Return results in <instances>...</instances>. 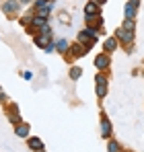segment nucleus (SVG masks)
I'll list each match as a JSON object with an SVG mask.
<instances>
[{
    "label": "nucleus",
    "mask_w": 144,
    "mask_h": 152,
    "mask_svg": "<svg viewBox=\"0 0 144 152\" xmlns=\"http://www.w3.org/2000/svg\"><path fill=\"white\" fill-rule=\"evenodd\" d=\"M101 136L103 138H111V124H109V119L105 115L101 117Z\"/></svg>",
    "instance_id": "39448f33"
},
{
    "label": "nucleus",
    "mask_w": 144,
    "mask_h": 152,
    "mask_svg": "<svg viewBox=\"0 0 144 152\" xmlns=\"http://www.w3.org/2000/svg\"><path fill=\"white\" fill-rule=\"evenodd\" d=\"M115 48H118V41H115L113 37H109V39L105 41V51L109 53V51H113V50H115Z\"/></svg>",
    "instance_id": "9b49d317"
},
{
    "label": "nucleus",
    "mask_w": 144,
    "mask_h": 152,
    "mask_svg": "<svg viewBox=\"0 0 144 152\" xmlns=\"http://www.w3.org/2000/svg\"><path fill=\"white\" fill-rule=\"evenodd\" d=\"M41 35H46V37H49V35H51V29H49V25H43V27H41Z\"/></svg>",
    "instance_id": "a211bd4d"
},
{
    "label": "nucleus",
    "mask_w": 144,
    "mask_h": 152,
    "mask_svg": "<svg viewBox=\"0 0 144 152\" xmlns=\"http://www.w3.org/2000/svg\"><path fill=\"white\" fill-rule=\"evenodd\" d=\"M70 51H72V56H74V58H80V56H84V50H82V45H80V43L72 45Z\"/></svg>",
    "instance_id": "9d476101"
},
{
    "label": "nucleus",
    "mask_w": 144,
    "mask_h": 152,
    "mask_svg": "<svg viewBox=\"0 0 144 152\" xmlns=\"http://www.w3.org/2000/svg\"><path fill=\"white\" fill-rule=\"evenodd\" d=\"M49 43H51V37H46V35H39V37L35 39V45H39V48H43V50L48 48Z\"/></svg>",
    "instance_id": "6e6552de"
},
{
    "label": "nucleus",
    "mask_w": 144,
    "mask_h": 152,
    "mask_svg": "<svg viewBox=\"0 0 144 152\" xmlns=\"http://www.w3.org/2000/svg\"><path fill=\"white\" fill-rule=\"evenodd\" d=\"M130 2H132L134 6H138V4H140V0H130Z\"/></svg>",
    "instance_id": "412c9836"
},
{
    "label": "nucleus",
    "mask_w": 144,
    "mask_h": 152,
    "mask_svg": "<svg viewBox=\"0 0 144 152\" xmlns=\"http://www.w3.org/2000/svg\"><path fill=\"white\" fill-rule=\"evenodd\" d=\"M107 152H120V144H118V142H113V140H111V142H109V144H107Z\"/></svg>",
    "instance_id": "2eb2a0df"
},
{
    "label": "nucleus",
    "mask_w": 144,
    "mask_h": 152,
    "mask_svg": "<svg viewBox=\"0 0 144 152\" xmlns=\"http://www.w3.org/2000/svg\"><path fill=\"white\" fill-rule=\"evenodd\" d=\"M19 8H21V4H19L17 0H6V2L2 4V10H4L6 15H15V12H19Z\"/></svg>",
    "instance_id": "f03ea898"
},
{
    "label": "nucleus",
    "mask_w": 144,
    "mask_h": 152,
    "mask_svg": "<svg viewBox=\"0 0 144 152\" xmlns=\"http://www.w3.org/2000/svg\"><path fill=\"white\" fill-rule=\"evenodd\" d=\"M15 132H17V136H21V138H25V136H29V126H27V124H19Z\"/></svg>",
    "instance_id": "1a4fd4ad"
},
{
    "label": "nucleus",
    "mask_w": 144,
    "mask_h": 152,
    "mask_svg": "<svg viewBox=\"0 0 144 152\" xmlns=\"http://www.w3.org/2000/svg\"><path fill=\"white\" fill-rule=\"evenodd\" d=\"M56 50L64 53V51L68 50V41H66V39H58V43H56Z\"/></svg>",
    "instance_id": "ddd939ff"
},
{
    "label": "nucleus",
    "mask_w": 144,
    "mask_h": 152,
    "mask_svg": "<svg viewBox=\"0 0 144 152\" xmlns=\"http://www.w3.org/2000/svg\"><path fill=\"white\" fill-rule=\"evenodd\" d=\"M115 37H120L121 43H132V39H134V31H126V29H118L115 31Z\"/></svg>",
    "instance_id": "7ed1b4c3"
},
{
    "label": "nucleus",
    "mask_w": 144,
    "mask_h": 152,
    "mask_svg": "<svg viewBox=\"0 0 144 152\" xmlns=\"http://www.w3.org/2000/svg\"><path fill=\"white\" fill-rule=\"evenodd\" d=\"M39 152H43V150H39Z\"/></svg>",
    "instance_id": "b1692460"
},
{
    "label": "nucleus",
    "mask_w": 144,
    "mask_h": 152,
    "mask_svg": "<svg viewBox=\"0 0 144 152\" xmlns=\"http://www.w3.org/2000/svg\"><path fill=\"white\" fill-rule=\"evenodd\" d=\"M80 74H82V72H80V68H72V70H70V78H72V80L80 78Z\"/></svg>",
    "instance_id": "f3484780"
},
{
    "label": "nucleus",
    "mask_w": 144,
    "mask_h": 152,
    "mask_svg": "<svg viewBox=\"0 0 144 152\" xmlns=\"http://www.w3.org/2000/svg\"><path fill=\"white\" fill-rule=\"evenodd\" d=\"M33 25H35V27H39V29H41L43 25H48V23H46V19H43V17H35V19H33Z\"/></svg>",
    "instance_id": "dca6fc26"
},
{
    "label": "nucleus",
    "mask_w": 144,
    "mask_h": 152,
    "mask_svg": "<svg viewBox=\"0 0 144 152\" xmlns=\"http://www.w3.org/2000/svg\"><path fill=\"white\" fill-rule=\"evenodd\" d=\"M29 146H31L33 150H35V148H37V150H43V144H41L39 138H31V140H29Z\"/></svg>",
    "instance_id": "f8f14e48"
},
{
    "label": "nucleus",
    "mask_w": 144,
    "mask_h": 152,
    "mask_svg": "<svg viewBox=\"0 0 144 152\" xmlns=\"http://www.w3.org/2000/svg\"><path fill=\"white\" fill-rule=\"evenodd\" d=\"M95 66L99 68V70L107 68V66H109V56H107V53H101V56H97V58H95Z\"/></svg>",
    "instance_id": "423d86ee"
},
{
    "label": "nucleus",
    "mask_w": 144,
    "mask_h": 152,
    "mask_svg": "<svg viewBox=\"0 0 144 152\" xmlns=\"http://www.w3.org/2000/svg\"><path fill=\"white\" fill-rule=\"evenodd\" d=\"M17 2H19V4H27L29 0H17Z\"/></svg>",
    "instance_id": "4be33fe9"
},
{
    "label": "nucleus",
    "mask_w": 144,
    "mask_h": 152,
    "mask_svg": "<svg viewBox=\"0 0 144 152\" xmlns=\"http://www.w3.org/2000/svg\"><path fill=\"white\" fill-rule=\"evenodd\" d=\"M29 21H33V19H29V17H23V19H21V25H29Z\"/></svg>",
    "instance_id": "aec40b11"
},
{
    "label": "nucleus",
    "mask_w": 144,
    "mask_h": 152,
    "mask_svg": "<svg viewBox=\"0 0 144 152\" xmlns=\"http://www.w3.org/2000/svg\"><path fill=\"white\" fill-rule=\"evenodd\" d=\"M84 15L87 17H97L99 15V4H97L95 0H91V2L84 4Z\"/></svg>",
    "instance_id": "20e7f679"
},
{
    "label": "nucleus",
    "mask_w": 144,
    "mask_h": 152,
    "mask_svg": "<svg viewBox=\"0 0 144 152\" xmlns=\"http://www.w3.org/2000/svg\"><path fill=\"white\" fill-rule=\"evenodd\" d=\"M95 82H97V95L99 97H105V93H107V78L103 74H97Z\"/></svg>",
    "instance_id": "f257e3e1"
},
{
    "label": "nucleus",
    "mask_w": 144,
    "mask_h": 152,
    "mask_svg": "<svg viewBox=\"0 0 144 152\" xmlns=\"http://www.w3.org/2000/svg\"><path fill=\"white\" fill-rule=\"evenodd\" d=\"M56 50V43H54V41H51V43H49L48 48H46V53H51V51Z\"/></svg>",
    "instance_id": "6ab92c4d"
},
{
    "label": "nucleus",
    "mask_w": 144,
    "mask_h": 152,
    "mask_svg": "<svg viewBox=\"0 0 144 152\" xmlns=\"http://www.w3.org/2000/svg\"><path fill=\"white\" fill-rule=\"evenodd\" d=\"M121 29H126V31H134V29H136V23H134V19H126Z\"/></svg>",
    "instance_id": "4468645a"
},
{
    "label": "nucleus",
    "mask_w": 144,
    "mask_h": 152,
    "mask_svg": "<svg viewBox=\"0 0 144 152\" xmlns=\"http://www.w3.org/2000/svg\"><path fill=\"white\" fill-rule=\"evenodd\" d=\"M136 10H138V6H134L132 2H128V4H126V8H123L126 19H134V17H136Z\"/></svg>",
    "instance_id": "0eeeda50"
},
{
    "label": "nucleus",
    "mask_w": 144,
    "mask_h": 152,
    "mask_svg": "<svg viewBox=\"0 0 144 152\" xmlns=\"http://www.w3.org/2000/svg\"><path fill=\"white\" fill-rule=\"evenodd\" d=\"M2 99H4V93H0V101H2Z\"/></svg>",
    "instance_id": "5701e85b"
}]
</instances>
